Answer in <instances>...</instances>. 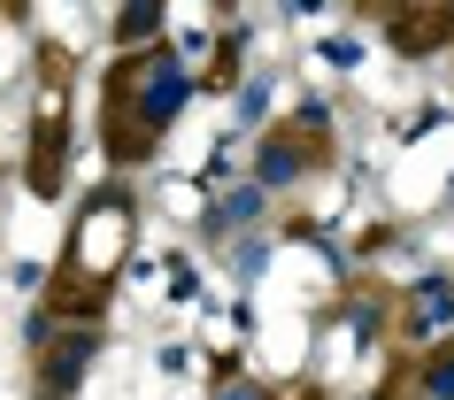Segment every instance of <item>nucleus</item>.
Masks as SVG:
<instances>
[{
    "label": "nucleus",
    "mask_w": 454,
    "mask_h": 400,
    "mask_svg": "<svg viewBox=\"0 0 454 400\" xmlns=\"http://www.w3.org/2000/svg\"><path fill=\"white\" fill-rule=\"evenodd\" d=\"M93 354H100V331H77V339H62V347L47 354V370H39V393L62 400L77 377H85V362H93Z\"/></svg>",
    "instance_id": "obj_1"
},
{
    "label": "nucleus",
    "mask_w": 454,
    "mask_h": 400,
    "mask_svg": "<svg viewBox=\"0 0 454 400\" xmlns=\"http://www.w3.org/2000/svg\"><path fill=\"white\" fill-rule=\"evenodd\" d=\"M185 70H177V62H154V85H146V123H169L177 116V108H185Z\"/></svg>",
    "instance_id": "obj_2"
},
{
    "label": "nucleus",
    "mask_w": 454,
    "mask_h": 400,
    "mask_svg": "<svg viewBox=\"0 0 454 400\" xmlns=\"http://www.w3.org/2000/svg\"><path fill=\"white\" fill-rule=\"evenodd\" d=\"M286 177H301V146H262V185H286Z\"/></svg>",
    "instance_id": "obj_3"
},
{
    "label": "nucleus",
    "mask_w": 454,
    "mask_h": 400,
    "mask_svg": "<svg viewBox=\"0 0 454 400\" xmlns=\"http://www.w3.org/2000/svg\"><path fill=\"white\" fill-rule=\"evenodd\" d=\"M154 16H162V8H146V0H139V8H123V39H146V31H154Z\"/></svg>",
    "instance_id": "obj_4"
},
{
    "label": "nucleus",
    "mask_w": 454,
    "mask_h": 400,
    "mask_svg": "<svg viewBox=\"0 0 454 400\" xmlns=\"http://www.w3.org/2000/svg\"><path fill=\"white\" fill-rule=\"evenodd\" d=\"M431 393H439V400H454V362H431Z\"/></svg>",
    "instance_id": "obj_5"
},
{
    "label": "nucleus",
    "mask_w": 454,
    "mask_h": 400,
    "mask_svg": "<svg viewBox=\"0 0 454 400\" xmlns=\"http://www.w3.org/2000/svg\"><path fill=\"white\" fill-rule=\"evenodd\" d=\"M215 400H270V393H262V385H254V377H239V385H223V393H215Z\"/></svg>",
    "instance_id": "obj_6"
}]
</instances>
